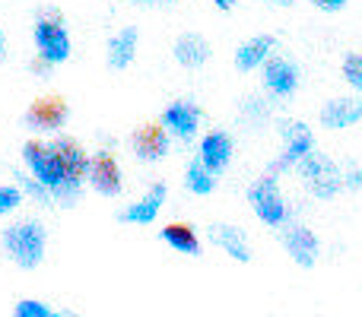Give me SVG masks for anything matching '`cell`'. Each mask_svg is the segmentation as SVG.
I'll return each mask as SVG.
<instances>
[{
	"mask_svg": "<svg viewBox=\"0 0 362 317\" xmlns=\"http://www.w3.org/2000/svg\"><path fill=\"white\" fill-rule=\"evenodd\" d=\"M23 162H25V168H29V172L35 174V178L42 181V184L48 187L51 193H54V203H61V206H74L76 200H80V193H83V181H70L67 174H64L61 162H57V156L51 152V146H48V143L29 140V143L23 146Z\"/></svg>",
	"mask_w": 362,
	"mask_h": 317,
	"instance_id": "6da1fadb",
	"label": "cell"
},
{
	"mask_svg": "<svg viewBox=\"0 0 362 317\" xmlns=\"http://www.w3.org/2000/svg\"><path fill=\"white\" fill-rule=\"evenodd\" d=\"M4 251L10 254V261L23 270H35L45 261L48 251V232L35 219H23L4 229Z\"/></svg>",
	"mask_w": 362,
	"mask_h": 317,
	"instance_id": "7a4b0ae2",
	"label": "cell"
},
{
	"mask_svg": "<svg viewBox=\"0 0 362 317\" xmlns=\"http://www.w3.org/2000/svg\"><path fill=\"white\" fill-rule=\"evenodd\" d=\"M299 178L308 187V193L318 200H334L344 187V168L337 165L331 156L325 152H308L299 162Z\"/></svg>",
	"mask_w": 362,
	"mask_h": 317,
	"instance_id": "3957f363",
	"label": "cell"
},
{
	"mask_svg": "<svg viewBox=\"0 0 362 317\" xmlns=\"http://www.w3.org/2000/svg\"><path fill=\"white\" fill-rule=\"evenodd\" d=\"M248 203H251V210H255V216L261 219L264 225H270V229L286 222L289 206H286V200H283L280 181H276L274 168H270L267 174H261V178L248 187Z\"/></svg>",
	"mask_w": 362,
	"mask_h": 317,
	"instance_id": "277c9868",
	"label": "cell"
},
{
	"mask_svg": "<svg viewBox=\"0 0 362 317\" xmlns=\"http://www.w3.org/2000/svg\"><path fill=\"white\" fill-rule=\"evenodd\" d=\"M32 38H35V48H38V57L48 61L51 67L64 64L70 57V32L67 25L61 23L57 13H48V16H38L35 25H32Z\"/></svg>",
	"mask_w": 362,
	"mask_h": 317,
	"instance_id": "5b68a950",
	"label": "cell"
},
{
	"mask_svg": "<svg viewBox=\"0 0 362 317\" xmlns=\"http://www.w3.org/2000/svg\"><path fill=\"white\" fill-rule=\"evenodd\" d=\"M280 133H283V156L274 162V172L299 165L308 152H315V133H312V127L302 124V121H283Z\"/></svg>",
	"mask_w": 362,
	"mask_h": 317,
	"instance_id": "8992f818",
	"label": "cell"
},
{
	"mask_svg": "<svg viewBox=\"0 0 362 317\" xmlns=\"http://www.w3.org/2000/svg\"><path fill=\"white\" fill-rule=\"evenodd\" d=\"M70 118V108L64 99L57 95H48V99H35L25 112V127L38 133H57Z\"/></svg>",
	"mask_w": 362,
	"mask_h": 317,
	"instance_id": "52a82bcc",
	"label": "cell"
},
{
	"mask_svg": "<svg viewBox=\"0 0 362 317\" xmlns=\"http://www.w3.org/2000/svg\"><path fill=\"white\" fill-rule=\"evenodd\" d=\"M264 86H267L270 95L276 99H289V95L299 89V67H296L289 57L270 54L264 61Z\"/></svg>",
	"mask_w": 362,
	"mask_h": 317,
	"instance_id": "ba28073f",
	"label": "cell"
},
{
	"mask_svg": "<svg viewBox=\"0 0 362 317\" xmlns=\"http://www.w3.org/2000/svg\"><path fill=\"white\" fill-rule=\"evenodd\" d=\"M86 181L93 184L95 193H102V197H118L121 187H124V181H121V165L115 162V156L108 150L95 152V156L89 159Z\"/></svg>",
	"mask_w": 362,
	"mask_h": 317,
	"instance_id": "9c48e42d",
	"label": "cell"
},
{
	"mask_svg": "<svg viewBox=\"0 0 362 317\" xmlns=\"http://www.w3.org/2000/svg\"><path fill=\"white\" fill-rule=\"evenodd\" d=\"M200 118H204V114H200V108L194 105V102H172L159 121H163V127L172 133V137L181 140V143H187V140L197 137Z\"/></svg>",
	"mask_w": 362,
	"mask_h": 317,
	"instance_id": "30bf717a",
	"label": "cell"
},
{
	"mask_svg": "<svg viewBox=\"0 0 362 317\" xmlns=\"http://www.w3.org/2000/svg\"><path fill=\"white\" fill-rule=\"evenodd\" d=\"M169 137L172 133L163 127V121H159V124H144L134 131L131 150L140 162H159V159H165V152H169Z\"/></svg>",
	"mask_w": 362,
	"mask_h": 317,
	"instance_id": "8fae6325",
	"label": "cell"
},
{
	"mask_svg": "<svg viewBox=\"0 0 362 317\" xmlns=\"http://www.w3.org/2000/svg\"><path fill=\"white\" fill-rule=\"evenodd\" d=\"M283 248H286V254L305 270H312L315 263H318V251H321L318 238H315L312 229H305V225H299V222L286 225V232H283Z\"/></svg>",
	"mask_w": 362,
	"mask_h": 317,
	"instance_id": "7c38bea8",
	"label": "cell"
},
{
	"mask_svg": "<svg viewBox=\"0 0 362 317\" xmlns=\"http://www.w3.org/2000/svg\"><path fill=\"white\" fill-rule=\"evenodd\" d=\"M165 197H169V187H165V184H153L150 191H146L144 197L137 200V203L124 206V210L118 213V219H121V222H131V225H150V222H156V216H159V210H163Z\"/></svg>",
	"mask_w": 362,
	"mask_h": 317,
	"instance_id": "4fadbf2b",
	"label": "cell"
},
{
	"mask_svg": "<svg viewBox=\"0 0 362 317\" xmlns=\"http://www.w3.org/2000/svg\"><path fill=\"white\" fill-rule=\"evenodd\" d=\"M48 146H51V152L57 156V162H61V168H64V174H67L70 181H86V174H89V152L83 150L76 140L54 137Z\"/></svg>",
	"mask_w": 362,
	"mask_h": 317,
	"instance_id": "5bb4252c",
	"label": "cell"
},
{
	"mask_svg": "<svg viewBox=\"0 0 362 317\" xmlns=\"http://www.w3.org/2000/svg\"><path fill=\"white\" fill-rule=\"evenodd\" d=\"M232 152H235V143H232L229 133L226 131H210L204 140H200L197 159L204 162L213 174H223L226 168H229V162H232Z\"/></svg>",
	"mask_w": 362,
	"mask_h": 317,
	"instance_id": "9a60e30c",
	"label": "cell"
},
{
	"mask_svg": "<svg viewBox=\"0 0 362 317\" xmlns=\"http://www.w3.org/2000/svg\"><path fill=\"white\" fill-rule=\"evenodd\" d=\"M172 54H175V61L181 64V67L197 70V67H204V64L210 61L213 48H210V42H206L200 32H185V35L175 38V44H172Z\"/></svg>",
	"mask_w": 362,
	"mask_h": 317,
	"instance_id": "2e32d148",
	"label": "cell"
},
{
	"mask_svg": "<svg viewBox=\"0 0 362 317\" xmlns=\"http://www.w3.org/2000/svg\"><path fill=\"white\" fill-rule=\"evenodd\" d=\"M362 121V102L356 99H331L321 108V124L327 131H346V127H356Z\"/></svg>",
	"mask_w": 362,
	"mask_h": 317,
	"instance_id": "e0dca14e",
	"label": "cell"
},
{
	"mask_svg": "<svg viewBox=\"0 0 362 317\" xmlns=\"http://www.w3.org/2000/svg\"><path fill=\"white\" fill-rule=\"evenodd\" d=\"M137 42H140L137 25H124L121 32H115V35L108 38V67L112 70L131 67L134 57H137Z\"/></svg>",
	"mask_w": 362,
	"mask_h": 317,
	"instance_id": "ac0fdd59",
	"label": "cell"
},
{
	"mask_svg": "<svg viewBox=\"0 0 362 317\" xmlns=\"http://www.w3.org/2000/svg\"><path fill=\"white\" fill-rule=\"evenodd\" d=\"M274 51H276V38L274 35H255V38H248V42L238 44V51H235V70H242V73H251L255 67H264V61H267Z\"/></svg>",
	"mask_w": 362,
	"mask_h": 317,
	"instance_id": "d6986e66",
	"label": "cell"
},
{
	"mask_svg": "<svg viewBox=\"0 0 362 317\" xmlns=\"http://www.w3.org/2000/svg\"><path fill=\"white\" fill-rule=\"evenodd\" d=\"M210 238L216 248H223L226 254L232 257V261L238 263H248L251 261V244H248V235H245L238 225H213L210 229Z\"/></svg>",
	"mask_w": 362,
	"mask_h": 317,
	"instance_id": "ffe728a7",
	"label": "cell"
},
{
	"mask_svg": "<svg viewBox=\"0 0 362 317\" xmlns=\"http://www.w3.org/2000/svg\"><path fill=\"white\" fill-rule=\"evenodd\" d=\"M159 238H163L169 248H175L178 254H187V257L200 254V238H197V232H194V225L169 222L165 229H159Z\"/></svg>",
	"mask_w": 362,
	"mask_h": 317,
	"instance_id": "44dd1931",
	"label": "cell"
},
{
	"mask_svg": "<svg viewBox=\"0 0 362 317\" xmlns=\"http://www.w3.org/2000/svg\"><path fill=\"white\" fill-rule=\"evenodd\" d=\"M185 187L191 193H197V197H210L213 187H216V174H213L200 159H194L185 172Z\"/></svg>",
	"mask_w": 362,
	"mask_h": 317,
	"instance_id": "7402d4cb",
	"label": "cell"
},
{
	"mask_svg": "<svg viewBox=\"0 0 362 317\" xmlns=\"http://www.w3.org/2000/svg\"><path fill=\"white\" fill-rule=\"evenodd\" d=\"M16 184L25 191V197L38 200V203H45V206H51V203H54V193H51L48 187H45L42 181H38L32 172H16Z\"/></svg>",
	"mask_w": 362,
	"mask_h": 317,
	"instance_id": "603a6c76",
	"label": "cell"
},
{
	"mask_svg": "<svg viewBox=\"0 0 362 317\" xmlns=\"http://www.w3.org/2000/svg\"><path fill=\"white\" fill-rule=\"evenodd\" d=\"M23 197H25V191L19 184H0V216L16 210L23 203Z\"/></svg>",
	"mask_w": 362,
	"mask_h": 317,
	"instance_id": "cb8c5ba5",
	"label": "cell"
},
{
	"mask_svg": "<svg viewBox=\"0 0 362 317\" xmlns=\"http://www.w3.org/2000/svg\"><path fill=\"white\" fill-rule=\"evenodd\" d=\"M13 314L16 317H51L54 311H51L45 301H38V299H23V301L13 305Z\"/></svg>",
	"mask_w": 362,
	"mask_h": 317,
	"instance_id": "d4e9b609",
	"label": "cell"
},
{
	"mask_svg": "<svg viewBox=\"0 0 362 317\" xmlns=\"http://www.w3.org/2000/svg\"><path fill=\"white\" fill-rule=\"evenodd\" d=\"M344 80L350 83L356 92H362V54H346L344 57Z\"/></svg>",
	"mask_w": 362,
	"mask_h": 317,
	"instance_id": "484cf974",
	"label": "cell"
},
{
	"mask_svg": "<svg viewBox=\"0 0 362 317\" xmlns=\"http://www.w3.org/2000/svg\"><path fill=\"white\" fill-rule=\"evenodd\" d=\"M242 114H245V121H248V124H261V121L267 118V102L257 99V95H251V99L242 105Z\"/></svg>",
	"mask_w": 362,
	"mask_h": 317,
	"instance_id": "4316f807",
	"label": "cell"
},
{
	"mask_svg": "<svg viewBox=\"0 0 362 317\" xmlns=\"http://www.w3.org/2000/svg\"><path fill=\"white\" fill-rule=\"evenodd\" d=\"M344 184L350 187V191H362V168L346 165L344 168Z\"/></svg>",
	"mask_w": 362,
	"mask_h": 317,
	"instance_id": "83f0119b",
	"label": "cell"
},
{
	"mask_svg": "<svg viewBox=\"0 0 362 317\" xmlns=\"http://www.w3.org/2000/svg\"><path fill=\"white\" fill-rule=\"evenodd\" d=\"M312 6H318V10H325V13H337L346 6V0H312Z\"/></svg>",
	"mask_w": 362,
	"mask_h": 317,
	"instance_id": "f1b7e54d",
	"label": "cell"
},
{
	"mask_svg": "<svg viewBox=\"0 0 362 317\" xmlns=\"http://www.w3.org/2000/svg\"><path fill=\"white\" fill-rule=\"evenodd\" d=\"M213 6H216V10H223V13H229L232 6H235V0H213Z\"/></svg>",
	"mask_w": 362,
	"mask_h": 317,
	"instance_id": "f546056e",
	"label": "cell"
},
{
	"mask_svg": "<svg viewBox=\"0 0 362 317\" xmlns=\"http://www.w3.org/2000/svg\"><path fill=\"white\" fill-rule=\"evenodd\" d=\"M140 4H150V6H159V4H175V0H140Z\"/></svg>",
	"mask_w": 362,
	"mask_h": 317,
	"instance_id": "4dcf8cb0",
	"label": "cell"
},
{
	"mask_svg": "<svg viewBox=\"0 0 362 317\" xmlns=\"http://www.w3.org/2000/svg\"><path fill=\"white\" fill-rule=\"evenodd\" d=\"M274 4H280V6H289V4H293V0H274Z\"/></svg>",
	"mask_w": 362,
	"mask_h": 317,
	"instance_id": "1f68e13d",
	"label": "cell"
},
{
	"mask_svg": "<svg viewBox=\"0 0 362 317\" xmlns=\"http://www.w3.org/2000/svg\"><path fill=\"white\" fill-rule=\"evenodd\" d=\"M0 51H4V35H0Z\"/></svg>",
	"mask_w": 362,
	"mask_h": 317,
	"instance_id": "d6a6232c",
	"label": "cell"
}]
</instances>
